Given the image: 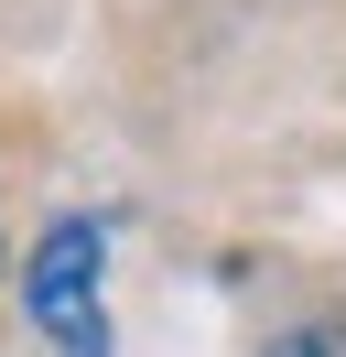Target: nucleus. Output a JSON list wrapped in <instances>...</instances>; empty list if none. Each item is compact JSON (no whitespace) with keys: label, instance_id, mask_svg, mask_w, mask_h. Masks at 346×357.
<instances>
[{"label":"nucleus","instance_id":"obj_1","mask_svg":"<svg viewBox=\"0 0 346 357\" xmlns=\"http://www.w3.org/2000/svg\"><path fill=\"white\" fill-rule=\"evenodd\" d=\"M22 325L43 357H108V217H54L22 260Z\"/></svg>","mask_w":346,"mask_h":357},{"label":"nucleus","instance_id":"obj_2","mask_svg":"<svg viewBox=\"0 0 346 357\" xmlns=\"http://www.w3.org/2000/svg\"><path fill=\"white\" fill-rule=\"evenodd\" d=\"M271 357H336V335H281Z\"/></svg>","mask_w":346,"mask_h":357}]
</instances>
